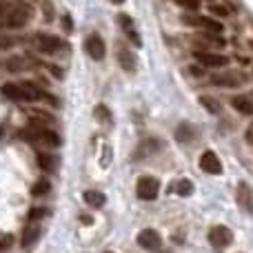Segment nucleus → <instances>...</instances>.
<instances>
[{
	"label": "nucleus",
	"mask_w": 253,
	"mask_h": 253,
	"mask_svg": "<svg viewBox=\"0 0 253 253\" xmlns=\"http://www.w3.org/2000/svg\"><path fill=\"white\" fill-rule=\"evenodd\" d=\"M84 49H87V53L93 58V60H102L107 53L105 49V42H102V38L98 34H91L87 38V42H84Z\"/></svg>",
	"instance_id": "0eeeda50"
},
{
	"label": "nucleus",
	"mask_w": 253,
	"mask_h": 253,
	"mask_svg": "<svg viewBox=\"0 0 253 253\" xmlns=\"http://www.w3.org/2000/svg\"><path fill=\"white\" fill-rule=\"evenodd\" d=\"M231 105H233V109H236L238 114H242V116H253V100H249V98L236 96V98L231 100Z\"/></svg>",
	"instance_id": "a211bd4d"
},
{
	"label": "nucleus",
	"mask_w": 253,
	"mask_h": 253,
	"mask_svg": "<svg viewBox=\"0 0 253 253\" xmlns=\"http://www.w3.org/2000/svg\"><path fill=\"white\" fill-rule=\"evenodd\" d=\"M196 60L205 67H224L227 65V56H220V53H211V51H196L193 53Z\"/></svg>",
	"instance_id": "9d476101"
},
{
	"label": "nucleus",
	"mask_w": 253,
	"mask_h": 253,
	"mask_svg": "<svg viewBox=\"0 0 253 253\" xmlns=\"http://www.w3.org/2000/svg\"><path fill=\"white\" fill-rule=\"evenodd\" d=\"M238 205H240L247 213H253V191L249 184H245V182L238 187Z\"/></svg>",
	"instance_id": "f8f14e48"
},
{
	"label": "nucleus",
	"mask_w": 253,
	"mask_h": 253,
	"mask_svg": "<svg viewBox=\"0 0 253 253\" xmlns=\"http://www.w3.org/2000/svg\"><path fill=\"white\" fill-rule=\"evenodd\" d=\"M62 25H65L67 31H71L74 27H71V16H62Z\"/></svg>",
	"instance_id": "7c9ffc66"
},
{
	"label": "nucleus",
	"mask_w": 253,
	"mask_h": 253,
	"mask_svg": "<svg viewBox=\"0 0 253 253\" xmlns=\"http://www.w3.org/2000/svg\"><path fill=\"white\" fill-rule=\"evenodd\" d=\"M138 245L142 247V249H147V251L160 249V245H162L160 233L153 231V229H144V231H140V236H138Z\"/></svg>",
	"instance_id": "423d86ee"
},
{
	"label": "nucleus",
	"mask_w": 253,
	"mask_h": 253,
	"mask_svg": "<svg viewBox=\"0 0 253 253\" xmlns=\"http://www.w3.org/2000/svg\"><path fill=\"white\" fill-rule=\"evenodd\" d=\"M96 118L102 120V123H107V125H111V114H109V109H107V107H102V105L96 107Z\"/></svg>",
	"instance_id": "393cba45"
},
{
	"label": "nucleus",
	"mask_w": 253,
	"mask_h": 253,
	"mask_svg": "<svg viewBox=\"0 0 253 253\" xmlns=\"http://www.w3.org/2000/svg\"><path fill=\"white\" fill-rule=\"evenodd\" d=\"M200 169L205 173H211V175H218L222 171V165H220V158L215 156L213 151H205L200 156Z\"/></svg>",
	"instance_id": "6e6552de"
},
{
	"label": "nucleus",
	"mask_w": 253,
	"mask_h": 253,
	"mask_svg": "<svg viewBox=\"0 0 253 253\" xmlns=\"http://www.w3.org/2000/svg\"><path fill=\"white\" fill-rule=\"evenodd\" d=\"M105 253H111V251H105Z\"/></svg>",
	"instance_id": "e433bc0d"
},
{
	"label": "nucleus",
	"mask_w": 253,
	"mask_h": 253,
	"mask_svg": "<svg viewBox=\"0 0 253 253\" xmlns=\"http://www.w3.org/2000/svg\"><path fill=\"white\" fill-rule=\"evenodd\" d=\"M175 193H178V196H191L193 193V182L191 180H180L178 184H175Z\"/></svg>",
	"instance_id": "4be33fe9"
},
{
	"label": "nucleus",
	"mask_w": 253,
	"mask_h": 253,
	"mask_svg": "<svg viewBox=\"0 0 253 253\" xmlns=\"http://www.w3.org/2000/svg\"><path fill=\"white\" fill-rule=\"evenodd\" d=\"M38 167L42 171H49V173H53V171H58V167H60V158H58L56 153L40 151L38 153Z\"/></svg>",
	"instance_id": "9b49d317"
},
{
	"label": "nucleus",
	"mask_w": 253,
	"mask_h": 253,
	"mask_svg": "<svg viewBox=\"0 0 253 253\" xmlns=\"http://www.w3.org/2000/svg\"><path fill=\"white\" fill-rule=\"evenodd\" d=\"M40 236H42V224H40V220H27V227L25 231H22V249H31V247L36 245V242L40 240Z\"/></svg>",
	"instance_id": "7ed1b4c3"
},
{
	"label": "nucleus",
	"mask_w": 253,
	"mask_h": 253,
	"mask_svg": "<svg viewBox=\"0 0 253 253\" xmlns=\"http://www.w3.org/2000/svg\"><path fill=\"white\" fill-rule=\"evenodd\" d=\"M49 189H51V184H49L47 180H38V182L34 184V189H31V193H34V196H44V193H49Z\"/></svg>",
	"instance_id": "5701e85b"
},
{
	"label": "nucleus",
	"mask_w": 253,
	"mask_h": 253,
	"mask_svg": "<svg viewBox=\"0 0 253 253\" xmlns=\"http://www.w3.org/2000/svg\"><path fill=\"white\" fill-rule=\"evenodd\" d=\"M200 105L205 107V109H209L211 114H218V111H220V105H218V102L211 100V98H207V96H202V98H200Z\"/></svg>",
	"instance_id": "b1692460"
},
{
	"label": "nucleus",
	"mask_w": 253,
	"mask_h": 253,
	"mask_svg": "<svg viewBox=\"0 0 253 253\" xmlns=\"http://www.w3.org/2000/svg\"><path fill=\"white\" fill-rule=\"evenodd\" d=\"M162 147V142L160 140H153V138H149V140H144V142H140V147L135 149V160H142V158H147V156H151V153H156L158 149Z\"/></svg>",
	"instance_id": "4468645a"
},
{
	"label": "nucleus",
	"mask_w": 253,
	"mask_h": 253,
	"mask_svg": "<svg viewBox=\"0 0 253 253\" xmlns=\"http://www.w3.org/2000/svg\"><path fill=\"white\" fill-rule=\"evenodd\" d=\"M36 40H38L40 51H44V53H56V51H60V49H62V40L56 38V36L38 34V36H36Z\"/></svg>",
	"instance_id": "1a4fd4ad"
},
{
	"label": "nucleus",
	"mask_w": 253,
	"mask_h": 253,
	"mask_svg": "<svg viewBox=\"0 0 253 253\" xmlns=\"http://www.w3.org/2000/svg\"><path fill=\"white\" fill-rule=\"evenodd\" d=\"M135 191H138L140 200H156L158 191H160V182H158L153 175H142V178L138 180Z\"/></svg>",
	"instance_id": "f257e3e1"
},
{
	"label": "nucleus",
	"mask_w": 253,
	"mask_h": 253,
	"mask_svg": "<svg viewBox=\"0 0 253 253\" xmlns=\"http://www.w3.org/2000/svg\"><path fill=\"white\" fill-rule=\"evenodd\" d=\"M118 22L123 25L125 34L129 36L131 42H135V47H140V44H142V40H140V36L135 34V29H133V20H131L129 16H125V13H120V16H118Z\"/></svg>",
	"instance_id": "f3484780"
},
{
	"label": "nucleus",
	"mask_w": 253,
	"mask_h": 253,
	"mask_svg": "<svg viewBox=\"0 0 253 253\" xmlns=\"http://www.w3.org/2000/svg\"><path fill=\"white\" fill-rule=\"evenodd\" d=\"M22 67H25V65H22V58H11V60L7 62V69L9 71H20Z\"/></svg>",
	"instance_id": "bb28decb"
},
{
	"label": "nucleus",
	"mask_w": 253,
	"mask_h": 253,
	"mask_svg": "<svg viewBox=\"0 0 253 253\" xmlns=\"http://www.w3.org/2000/svg\"><path fill=\"white\" fill-rule=\"evenodd\" d=\"M209 242H211V247H213V249H227V247L233 242L231 229L222 227V224L213 227V229L209 231Z\"/></svg>",
	"instance_id": "f03ea898"
},
{
	"label": "nucleus",
	"mask_w": 253,
	"mask_h": 253,
	"mask_svg": "<svg viewBox=\"0 0 253 253\" xmlns=\"http://www.w3.org/2000/svg\"><path fill=\"white\" fill-rule=\"evenodd\" d=\"M80 220H83V224H91V222H93V220H91V215H83V218H80Z\"/></svg>",
	"instance_id": "72a5a7b5"
},
{
	"label": "nucleus",
	"mask_w": 253,
	"mask_h": 253,
	"mask_svg": "<svg viewBox=\"0 0 253 253\" xmlns=\"http://www.w3.org/2000/svg\"><path fill=\"white\" fill-rule=\"evenodd\" d=\"M84 202H87L91 209H100V207L107 202V196L100 191H96V189H89V191H84Z\"/></svg>",
	"instance_id": "6ab92c4d"
},
{
	"label": "nucleus",
	"mask_w": 253,
	"mask_h": 253,
	"mask_svg": "<svg viewBox=\"0 0 253 253\" xmlns=\"http://www.w3.org/2000/svg\"><path fill=\"white\" fill-rule=\"evenodd\" d=\"M111 2H116V4H120V2H125V0H111Z\"/></svg>",
	"instance_id": "f704fd0d"
},
{
	"label": "nucleus",
	"mask_w": 253,
	"mask_h": 253,
	"mask_svg": "<svg viewBox=\"0 0 253 253\" xmlns=\"http://www.w3.org/2000/svg\"><path fill=\"white\" fill-rule=\"evenodd\" d=\"M44 18H47V20H51V18H53V9H51V4H49V2H44Z\"/></svg>",
	"instance_id": "c85d7f7f"
},
{
	"label": "nucleus",
	"mask_w": 253,
	"mask_h": 253,
	"mask_svg": "<svg viewBox=\"0 0 253 253\" xmlns=\"http://www.w3.org/2000/svg\"><path fill=\"white\" fill-rule=\"evenodd\" d=\"M11 240H13V238H11V236L2 238V240H0V251H2V249H7V247H11Z\"/></svg>",
	"instance_id": "c756f323"
},
{
	"label": "nucleus",
	"mask_w": 253,
	"mask_h": 253,
	"mask_svg": "<svg viewBox=\"0 0 253 253\" xmlns=\"http://www.w3.org/2000/svg\"><path fill=\"white\" fill-rule=\"evenodd\" d=\"M31 20V7L27 4H18L16 9H11V13L7 16V27L9 29H20Z\"/></svg>",
	"instance_id": "39448f33"
},
{
	"label": "nucleus",
	"mask_w": 253,
	"mask_h": 253,
	"mask_svg": "<svg viewBox=\"0 0 253 253\" xmlns=\"http://www.w3.org/2000/svg\"><path fill=\"white\" fill-rule=\"evenodd\" d=\"M22 93H25V100H40L44 96V91H40L34 83H22Z\"/></svg>",
	"instance_id": "412c9836"
},
{
	"label": "nucleus",
	"mask_w": 253,
	"mask_h": 253,
	"mask_svg": "<svg viewBox=\"0 0 253 253\" xmlns=\"http://www.w3.org/2000/svg\"><path fill=\"white\" fill-rule=\"evenodd\" d=\"M2 96L9 98V100H25V93H22V87L16 83H7L2 84Z\"/></svg>",
	"instance_id": "aec40b11"
},
{
	"label": "nucleus",
	"mask_w": 253,
	"mask_h": 253,
	"mask_svg": "<svg viewBox=\"0 0 253 253\" xmlns=\"http://www.w3.org/2000/svg\"><path fill=\"white\" fill-rule=\"evenodd\" d=\"M182 22H184V25L202 27V29L209 31V34H220V31H222V25H220L218 20H213V18H207V16H193V13L189 16V13H184Z\"/></svg>",
	"instance_id": "20e7f679"
},
{
	"label": "nucleus",
	"mask_w": 253,
	"mask_h": 253,
	"mask_svg": "<svg viewBox=\"0 0 253 253\" xmlns=\"http://www.w3.org/2000/svg\"><path fill=\"white\" fill-rule=\"evenodd\" d=\"M9 44H11V40H9V38H2V36H0V49H7Z\"/></svg>",
	"instance_id": "2f4dec72"
},
{
	"label": "nucleus",
	"mask_w": 253,
	"mask_h": 253,
	"mask_svg": "<svg viewBox=\"0 0 253 253\" xmlns=\"http://www.w3.org/2000/svg\"><path fill=\"white\" fill-rule=\"evenodd\" d=\"M0 13H2V4H0Z\"/></svg>",
	"instance_id": "c9c22d12"
},
{
	"label": "nucleus",
	"mask_w": 253,
	"mask_h": 253,
	"mask_svg": "<svg viewBox=\"0 0 253 253\" xmlns=\"http://www.w3.org/2000/svg\"><path fill=\"white\" fill-rule=\"evenodd\" d=\"M44 215H47V209H31L27 220H40V218H44Z\"/></svg>",
	"instance_id": "cd10ccee"
},
{
	"label": "nucleus",
	"mask_w": 253,
	"mask_h": 253,
	"mask_svg": "<svg viewBox=\"0 0 253 253\" xmlns=\"http://www.w3.org/2000/svg\"><path fill=\"white\" fill-rule=\"evenodd\" d=\"M213 83L220 84V87H238L240 83H245V76H240L238 71H231V74H224V76H215Z\"/></svg>",
	"instance_id": "dca6fc26"
},
{
	"label": "nucleus",
	"mask_w": 253,
	"mask_h": 253,
	"mask_svg": "<svg viewBox=\"0 0 253 253\" xmlns=\"http://www.w3.org/2000/svg\"><path fill=\"white\" fill-rule=\"evenodd\" d=\"M213 13L215 16H227V9L224 7H213Z\"/></svg>",
	"instance_id": "473e14b6"
},
{
	"label": "nucleus",
	"mask_w": 253,
	"mask_h": 253,
	"mask_svg": "<svg viewBox=\"0 0 253 253\" xmlns=\"http://www.w3.org/2000/svg\"><path fill=\"white\" fill-rule=\"evenodd\" d=\"M198 135H196V126L189 125V123H182L175 129V140H178L180 144H187V142H193Z\"/></svg>",
	"instance_id": "2eb2a0df"
},
{
	"label": "nucleus",
	"mask_w": 253,
	"mask_h": 253,
	"mask_svg": "<svg viewBox=\"0 0 253 253\" xmlns=\"http://www.w3.org/2000/svg\"><path fill=\"white\" fill-rule=\"evenodd\" d=\"M175 4H180L182 9H189V11H196L200 7V0H173Z\"/></svg>",
	"instance_id": "a878e982"
},
{
	"label": "nucleus",
	"mask_w": 253,
	"mask_h": 253,
	"mask_svg": "<svg viewBox=\"0 0 253 253\" xmlns=\"http://www.w3.org/2000/svg\"><path fill=\"white\" fill-rule=\"evenodd\" d=\"M116 56H118V62H120V67H123L125 71H135V56L129 51V49L125 47V44H120L118 49H116Z\"/></svg>",
	"instance_id": "ddd939ff"
}]
</instances>
